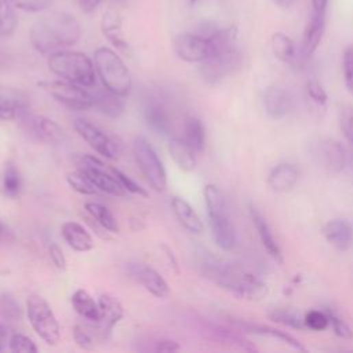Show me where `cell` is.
Masks as SVG:
<instances>
[{"label": "cell", "instance_id": "6da1fadb", "mask_svg": "<svg viewBox=\"0 0 353 353\" xmlns=\"http://www.w3.org/2000/svg\"><path fill=\"white\" fill-rule=\"evenodd\" d=\"M199 268L206 278L238 298L260 301L268 294L267 283L258 276L208 253H204V256L200 257Z\"/></svg>", "mask_w": 353, "mask_h": 353}, {"label": "cell", "instance_id": "7a4b0ae2", "mask_svg": "<svg viewBox=\"0 0 353 353\" xmlns=\"http://www.w3.org/2000/svg\"><path fill=\"white\" fill-rule=\"evenodd\" d=\"M80 36L79 21L65 12H56L36 20L29 31L34 49L47 56L75 46Z\"/></svg>", "mask_w": 353, "mask_h": 353}, {"label": "cell", "instance_id": "3957f363", "mask_svg": "<svg viewBox=\"0 0 353 353\" xmlns=\"http://www.w3.org/2000/svg\"><path fill=\"white\" fill-rule=\"evenodd\" d=\"M203 193L212 239L221 250L230 252L236 246V230L232 222L226 197L214 184L206 185Z\"/></svg>", "mask_w": 353, "mask_h": 353}, {"label": "cell", "instance_id": "277c9868", "mask_svg": "<svg viewBox=\"0 0 353 353\" xmlns=\"http://www.w3.org/2000/svg\"><path fill=\"white\" fill-rule=\"evenodd\" d=\"M49 69L62 80L82 87H94L97 71L93 61L83 53L61 50L49 56Z\"/></svg>", "mask_w": 353, "mask_h": 353}, {"label": "cell", "instance_id": "5b68a950", "mask_svg": "<svg viewBox=\"0 0 353 353\" xmlns=\"http://www.w3.org/2000/svg\"><path fill=\"white\" fill-rule=\"evenodd\" d=\"M94 65L105 88L121 97L129 95L133 87L130 71L113 50L109 47L97 49L94 53Z\"/></svg>", "mask_w": 353, "mask_h": 353}, {"label": "cell", "instance_id": "8992f818", "mask_svg": "<svg viewBox=\"0 0 353 353\" xmlns=\"http://www.w3.org/2000/svg\"><path fill=\"white\" fill-rule=\"evenodd\" d=\"M27 316L35 332L47 343L57 345L61 338L60 323L49 305L40 295H29L27 301Z\"/></svg>", "mask_w": 353, "mask_h": 353}, {"label": "cell", "instance_id": "52a82bcc", "mask_svg": "<svg viewBox=\"0 0 353 353\" xmlns=\"http://www.w3.org/2000/svg\"><path fill=\"white\" fill-rule=\"evenodd\" d=\"M242 62L243 56L238 45L215 53L200 62L202 79L210 86L219 84L236 72L242 66Z\"/></svg>", "mask_w": 353, "mask_h": 353}, {"label": "cell", "instance_id": "ba28073f", "mask_svg": "<svg viewBox=\"0 0 353 353\" xmlns=\"http://www.w3.org/2000/svg\"><path fill=\"white\" fill-rule=\"evenodd\" d=\"M133 151L137 165L151 188L156 192H165L167 188V173L151 143L144 137H137Z\"/></svg>", "mask_w": 353, "mask_h": 353}, {"label": "cell", "instance_id": "9c48e42d", "mask_svg": "<svg viewBox=\"0 0 353 353\" xmlns=\"http://www.w3.org/2000/svg\"><path fill=\"white\" fill-rule=\"evenodd\" d=\"M38 86L69 109L87 110L94 108L93 94L79 84L66 80H43Z\"/></svg>", "mask_w": 353, "mask_h": 353}, {"label": "cell", "instance_id": "30bf717a", "mask_svg": "<svg viewBox=\"0 0 353 353\" xmlns=\"http://www.w3.org/2000/svg\"><path fill=\"white\" fill-rule=\"evenodd\" d=\"M77 169L97 186L99 192L119 197L129 195L113 175L110 169L105 167V165L98 158L93 155H82L77 160Z\"/></svg>", "mask_w": 353, "mask_h": 353}, {"label": "cell", "instance_id": "8fae6325", "mask_svg": "<svg viewBox=\"0 0 353 353\" xmlns=\"http://www.w3.org/2000/svg\"><path fill=\"white\" fill-rule=\"evenodd\" d=\"M19 121L21 122L24 132L39 143L60 145L64 144L66 140L64 129L46 116L32 114L27 110L19 117Z\"/></svg>", "mask_w": 353, "mask_h": 353}, {"label": "cell", "instance_id": "7c38bea8", "mask_svg": "<svg viewBox=\"0 0 353 353\" xmlns=\"http://www.w3.org/2000/svg\"><path fill=\"white\" fill-rule=\"evenodd\" d=\"M73 127L77 134L101 156L106 159H116L119 155V144L91 122L86 119H76L73 122Z\"/></svg>", "mask_w": 353, "mask_h": 353}, {"label": "cell", "instance_id": "4fadbf2b", "mask_svg": "<svg viewBox=\"0 0 353 353\" xmlns=\"http://www.w3.org/2000/svg\"><path fill=\"white\" fill-rule=\"evenodd\" d=\"M174 51L185 62H203L212 54L208 38L196 32H184L174 39Z\"/></svg>", "mask_w": 353, "mask_h": 353}, {"label": "cell", "instance_id": "5bb4252c", "mask_svg": "<svg viewBox=\"0 0 353 353\" xmlns=\"http://www.w3.org/2000/svg\"><path fill=\"white\" fill-rule=\"evenodd\" d=\"M99 306V320L97 324H91L95 334L101 335L104 339L109 338L114 326L125 316V308L122 302L110 294H101L98 298Z\"/></svg>", "mask_w": 353, "mask_h": 353}, {"label": "cell", "instance_id": "9a60e30c", "mask_svg": "<svg viewBox=\"0 0 353 353\" xmlns=\"http://www.w3.org/2000/svg\"><path fill=\"white\" fill-rule=\"evenodd\" d=\"M130 276L138 282L147 291L159 300H165L170 295V287L163 276L154 268L145 264H129Z\"/></svg>", "mask_w": 353, "mask_h": 353}, {"label": "cell", "instance_id": "2e32d148", "mask_svg": "<svg viewBox=\"0 0 353 353\" xmlns=\"http://www.w3.org/2000/svg\"><path fill=\"white\" fill-rule=\"evenodd\" d=\"M316 156L321 166L331 174L342 173L348 162L343 147L334 138H321L316 147Z\"/></svg>", "mask_w": 353, "mask_h": 353}, {"label": "cell", "instance_id": "e0dca14e", "mask_svg": "<svg viewBox=\"0 0 353 353\" xmlns=\"http://www.w3.org/2000/svg\"><path fill=\"white\" fill-rule=\"evenodd\" d=\"M264 108L271 119L280 121L287 117L293 110L294 98L289 90L272 86L264 94Z\"/></svg>", "mask_w": 353, "mask_h": 353}, {"label": "cell", "instance_id": "ac0fdd59", "mask_svg": "<svg viewBox=\"0 0 353 353\" xmlns=\"http://www.w3.org/2000/svg\"><path fill=\"white\" fill-rule=\"evenodd\" d=\"M323 236L338 252H348L353 246V225L343 218L328 221L323 226Z\"/></svg>", "mask_w": 353, "mask_h": 353}, {"label": "cell", "instance_id": "d6986e66", "mask_svg": "<svg viewBox=\"0 0 353 353\" xmlns=\"http://www.w3.org/2000/svg\"><path fill=\"white\" fill-rule=\"evenodd\" d=\"M145 121L152 130L162 136H170L174 130V121L169 106L163 101H158V98L148 101Z\"/></svg>", "mask_w": 353, "mask_h": 353}, {"label": "cell", "instance_id": "ffe728a7", "mask_svg": "<svg viewBox=\"0 0 353 353\" xmlns=\"http://www.w3.org/2000/svg\"><path fill=\"white\" fill-rule=\"evenodd\" d=\"M249 212H250L252 222H253V225H254V228L257 230V234H258V238H260L264 249L273 258L275 263L283 264L284 258H283L282 249H280L279 243L276 242V239L273 236L272 229H271L268 221L265 219V217L254 206L249 207Z\"/></svg>", "mask_w": 353, "mask_h": 353}, {"label": "cell", "instance_id": "44dd1931", "mask_svg": "<svg viewBox=\"0 0 353 353\" xmlns=\"http://www.w3.org/2000/svg\"><path fill=\"white\" fill-rule=\"evenodd\" d=\"M27 95L14 88L0 87V121H14L27 112Z\"/></svg>", "mask_w": 353, "mask_h": 353}, {"label": "cell", "instance_id": "7402d4cb", "mask_svg": "<svg viewBox=\"0 0 353 353\" xmlns=\"http://www.w3.org/2000/svg\"><path fill=\"white\" fill-rule=\"evenodd\" d=\"M123 21L121 14L117 13L113 9H108L104 14H102V20H101V31L102 35L116 47L119 49L123 53H129L130 51V46L125 38L123 34Z\"/></svg>", "mask_w": 353, "mask_h": 353}, {"label": "cell", "instance_id": "603a6c76", "mask_svg": "<svg viewBox=\"0 0 353 353\" xmlns=\"http://www.w3.org/2000/svg\"><path fill=\"white\" fill-rule=\"evenodd\" d=\"M230 323L233 326H236L238 328H241L242 331H246V332H253V334H258V335H264V337H269L272 339H276V341H280L286 345H289L290 348L295 349V350H300V352H304L305 350V346L298 341L295 339L293 335H290L289 332L286 331H282V330H278V328H273L271 326H265V324H258V323H253V321H246V320H236V319H232Z\"/></svg>", "mask_w": 353, "mask_h": 353}, {"label": "cell", "instance_id": "cb8c5ba5", "mask_svg": "<svg viewBox=\"0 0 353 353\" xmlns=\"http://www.w3.org/2000/svg\"><path fill=\"white\" fill-rule=\"evenodd\" d=\"M204 331L217 342L225 343L228 346H233L236 349L245 350V352H257V346L249 341L245 335L233 331L230 328H226L219 324L214 323H206L204 324Z\"/></svg>", "mask_w": 353, "mask_h": 353}, {"label": "cell", "instance_id": "d4e9b609", "mask_svg": "<svg viewBox=\"0 0 353 353\" xmlns=\"http://www.w3.org/2000/svg\"><path fill=\"white\" fill-rule=\"evenodd\" d=\"M300 180L298 169L291 163H279L276 165L269 175H268V185L273 192L286 193L295 188Z\"/></svg>", "mask_w": 353, "mask_h": 353}, {"label": "cell", "instance_id": "484cf974", "mask_svg": "<svg viewBox=\"0 0 353 353\" xmlns=\"http://www.w3.org/2000/svg\"><path fill=\"white\" fill-rule=\"evenodd\" d=\"M61 234L68 246L77 253H87L94 249V241L91 234L79 222H64L61 225Z\"/></svg>", "mask_w": 353, "mask_h": 353}, {"label": "cell", "instance_id": "4316f807", "mask_svg": "<svg viewBox=\"0 0 353 353\" xmlns=\"http://www.w3.org/2000/svg\"><path fill=\"white\" fill-rule=\"evenodd\" d=\"M326 16L321 13H311V19L305 27L302 38V53L311 57L319 47L324 31H326Z\"/></svg>", "mask_w": 353, "mask_h": 353}, {"label": "cell", "instance_id": "83f0119b", "mask_svg": "<svg viewBox=\"0 0 353 353\" xmlns=\"http://www.w3.org/2000/svg\"><path fill=\"white\" fill-rule=\"evenodd\" d=\"M171 208L180 221V223L189 232L195 234H200L203 232V222L193 207L182 197L174 196L171 199Z\"/></svg>", "mask_w": 353, "mask_h": 353}, {"label": "cell", "instance_id": "f1b7e54d", "mask_svg": "<svg viewBox=\"0 0 353 353\" xmlns=\"http://www.w3.org/2000/svg\"><path fill=\"white\" fill-rule=\"evenodd\" d=\"M71 302L76 313L84 319L87 323L97 324L99 320V306L98 302L94 301V298L88 294V291L79 289L76 290L72 297Z\"/></svg>", "mask_w": 353, "mask_h": 353}, {"label": "cell", "instance_id": "f546056e", "mask_svg": "<svg viewBox=\"0 0 353 353\" xmlns=\"http://www.w3.org/2000/svg\"><path fill=\"white\" fill-rule=\"evenodd\" d=\"M94 98V108L109 117H119L125 112V97L117 95L108 88L98 90L93 94Z\"/></svg>", "mask_w": 353, "mask_h": 353}, {"label": "cell", "instance_id": "4dcf8cb0", "mask_svg": "<svg viewBox=\"0 0 353 353\" xmlns=\"http://www.w3.org/2000/svg\"><path fill=\"white\" fill-rule=\"evenodd\" d=\"M169 152L174 163L182 171H193L196 167V152L186 144L184 138H171L169 144Z\"/></svg>", "mask_w": 353, "mask_h": 353}, {"label": "cell", "instance_id": "1f68e13d", "mask_svg": "<svg viewBox=\"0 0 353 353\" xmlns=\"http://www.w3.org/2000/svg\"><path fill=\"white\" fill-rule=\"evenodd\" d=\"M271 49L273 56L284 64H293L297 58V47L294 40L283 32L273 34L271 39Z\"/></svg>", "mask_w": 353, "mask_h": 353}, {"label": "cell", "instance_id": "d6a6232c", "mask_svg": "<svg viewBox=\"0 0 353 353\" xmlns=\"http://www.w3.org/2000/svg\"><path fill=\"white\" fill-rule=\"evenodd\" d=\"M186 144L196 152H202L206 147V130L197 117H188L184 125V137Z\"/></svg>", "mask_w": 353, "mask_h": 353}, {"label": "cell", "instance_id": "836d02e7", "mask_svg": "<svg viewBox=\"0 0 353 353\" xmlns=\"http://www.w3.org/2000/svg\"><path fill=\"white\" fill-rule=\"evenodd\" d=\"M84 210L90 217H93L104 229H106L109 233H119L121 226L117 223V219L112 214V211L97 202H88L84 206Z\"/></svg>", "mask_w": 353, "mask_h": 353}, {"label": "cell", "instance_id": "e575fe53", "mask_svg": "<svg viewBox=\"0 0 353 353\" xmlns=\"http://www.w3.org/2000/svg\"><path fill=\"white\" fill-rule=\"evenodd\" d=\"M19 27V19L12 0H0V38H12Z\"/></svg>", "mask_w": 353, "mask_h": 353}, {"label": "cell", "instance_id": "d590c367", "mask_svg": "<svg viewBox=\"0 0 353 353\" xmlns=\"http://www.w3.org/2000/svg\"><path fill=\"white\" fill-rule=\"evenodd\" d=\"M268 316L272 321H276V323L283 324L286 327H290V328H294V330H304L305 328L304 317L294 309L273 308L268 312Z\"/></svg>", "mask_w": 353, "mask_h": 353}, {"label": "cell", "instance_id": "8d00e7d4", "mask_svg": "<svg viewBox=\"0 0 353 353\" xmlns=\"http://www.w3.org/2000/svg\"><path fill=\"white\" fill-rule=\"evenodd\" d=\"M2 191L5 196L9 199H17L21 195L23 191V178L17 167L12 163H9L3 173V181H2Z\"/></svg>", "mask_w": 353, "mask_h": 353}, {"label": "cell", "instance_id": "74e56055", "mask_svg": "<svg viewBox=\"0 0 353 353\" xmlns=\"http://www.w3.org/2000/svg\"><path fill=\"white\" fill-rule=\"evenodd\" d=\"M66 182L68 185L77 193L80 195H86V196H93L99 193V191L97 189V186L82 173V171H75V173H69L66 175Z\"/></svg>", "mask_w": 353, "mask_h": 353}, {"label": "cell", "instance_id": "f35d334b", "mask_svg": "<svg viewBox=\"0 0 353 353\" xmlns=\"http://www.w3.org/2000/svg\"><path fill=\"white\" fill-rule=\"evenodd\" d=\"M304 321H305V328H309L312 331H324L327 327H330V319L324 309L309 311L308 313H305Z\"/></svg>", "mask_w": 353, "mask_h": 353}, {"label": "cell", "instance_id": "ab89813d", "mask_svg": "<svg viewBox=\"0 0 353 353\" xmlns=\"http://www.w3.org/2000/svg\"><path fill=\"white\" fill-rule=\"evenodd\" d=\"M324 311L328 315L330 319V326L334 330V334L342 339H352L353 338V331L349 327V324L331 308H324Z\"/></svg>", "mask_w": 353, "mask_h": 353}, {"label": "cell", "instance_id": "60d3db41", "mask_svg": "<svg viewBox=\"0 0 353 353\" xmlns=\"http://www.w3.org/2000/svg\"><path fill=\"white\" fill-rule=\"evenodd\" d=\"M9 348L14 353H36L38 346L36 343L24 334H13L9 338Z\"/></svg>", "mask_w": 353, "mask_h": 353}, {"label": "cell", "instance_id": "b9f144b4", "mask_svg": "<svg viewBox=\"0 0 353 353\" xmlns=\"http://www.w3.org/2000/svg\"><path fill=\"white\" fill-rule=\"evenodd\" d=\"M110 171L113 173V175L117 178V181L121 182V185L127 191V193H132V195H138V196H143V197H148V192L140 185L137 184L134 180H132L127 174H125L122 170L116 169V167H109Z\"/></svg>", "mask_w": 353, "mask_h": 353}, {"label": "cell", "instance_id": "7bdbcfd3", "mask_svg": "<svg viewBox=\"0 0 353 353\" xmlns=\"http://www.w3.org/2000/svg\"><path fill=\"white\" fill-rule=\"evenodd\" d=\"M306 95L308 98L319 108H324L327 105V99L328 95L324 90V87L321 86V83L316 79H311L306 82Z\"/></svg>", "mask_w": 353, "mask_h": 353}, {"label": "cell", "instance_id": "ee69618b", "mask_svg": "<svg viewBox=\"0 0 353 353\" xmlns=\"http://www.w3.org/2000/svg\"><path fill=\"white\" fill-rule=\"evenodd\" d=\"M54 0H12L14 8L28 12V13H40L50 8Z\"/></svg>", "mask_w": 353, "mask_h": 353}, {"label": "cell", "instance_id": "f6af8a7d", "mask_svg": "<svg viewBox=\"0 0 353 353\" xmlns=\"http://www.w3.org/2000/svg\"><path fill=\"white\" fill-rule=\"evenodd\" d=\"M342 71H343L345 86L348 91L353 95V46H349L343 53Z\"/></svg>", "mask_w": 353, "mask_h": 353}, {"label": "cell", "instance_id": "bcb514c9", "mask_svg": "<svg viewBox=\"0 0 353 353\" xmlns=\"http://www.w3.org/2000/svg\"><path fill=\"white\" fill-rule=\"evenodd\" d=\"M73 338H75V342L80 348H83L86 350L94 349V339H93V335L88 332V327L87 326L76 324L73 327Z\"/></svg>", "mask_w": 353, "mask_h": 353}, {"label": "cell", "instance_id": "7dc6e473", "mask_svg": "<svg viewBox=\"0 0 353 353\" xmlns=\"http://www.w3.org/2000/svg\"><path fill=\"white\" fill-rule=\"evenodd\" d=\"M0 315L9 319L20 317V306L13 298L3 295L0 298Z\"/></svg>", "mask_w": 353, "mask_h": 353}, {"label": "cell", "instance_id": "c3c4849f", "mask_svg": "<svg viewBox=\"0 0 353 353\" xmlns=\"http://www.w3.org/2000/svg\"><path fill=\"white\" fill-rule=\"evenodd\" d=\"M341 127L349 144L353 147V108H348L342 112Z\"/></svg>", "mask_w": 353, "mask_h": 353}, {"label": "cell", "instance_id": "681fc988", "mask_svg": "<svg viewBox=\"0 0 353 353\" xmlns=\"http://www.w3.org/2000/svg\"><path fill=\"white\" fill-rule=\"evenodd\" d=\"M49 256H50V260L53 263V265L60 269V271H65L66 269V258L61 250L60 246L57 245H51L50 249H49Z\"/></svg>", "mask_w": 353, "mask_h": 353}, {"label": "cell", "instance_id": "f907efd6", "mask_svg": "<svg viewBox=\"0 0 353 353\" xmlns=\"http://www.w3.org/2000/svg\"><path fill=\"white\" fill-rule=\"evenodd\" d=\"M180 349H181V346L178 345V342L171 341V339H162L155 346V350L160 352V353H174V352H178Z\"/></svg>", "mask_w": 353, "mask_h": 353}, {"label": "cell", "instance_id": "816d5d0a", "mask_svg": "<svg viewBox=\"0 0 353 353\" xmlns=\"http://www.w3.org/2000/svg\"><path fill=\"white\" fill-rule=\"evenodd\" d=\"M160 249L163 250V253H165V256H166V258H167V261H169L170 267L174 269V272H175V273H180L178 260H177V257H175L174 252H173V250H171L166 243H162V245H160Z\"/></svg>", "mask_w": 353, "mask_h": 353}, {"label": "cell", "instance_id": "f5cc1de1", "mask_svg": "<svg viewBox=\"0 0 353 353\" xmlns=\"http://www.w3.org/2000/svg\"><path fill=\"white\" fill-rule=\"evenodd\" d=\"M77 2H79V6H80L82 12L86 13V14H90L98 8V5L101 3V0H77Z\"/></svg>", "mask_w": 353, "mask_h": 353}, {"label": "cell", "instance_id": "db71d44e", "mask_svg": "<svg viewBox=\"0 0 353 353\" xmlns=\"http://www.w3.org/2000/svg\"><path fill=\"white\" fill-rule=\"evenodd\" d=\"M330 0H312V12L327 14Z\"/></svg>", "mask_w": 353, "mask_h": 353}, {"label": "cell", "instance_id": "11a10c76", "mask_svg": "<svg viewBox=\"0 0 353 353\" xmlns=\"http://www.w3.org/2000/svg\"><path fill=\"white\" fill-rule=\"evenodd\" d=\"M272 2L280 9H289L294 3V0H272Z\"/></svg>", "mask_w": 353, "mask_h": 353}, {"label": "cell", "instance_id": "9f6ffc18", "mask_svg": "<svg viewBox=\"0 0 353 353\" xmlns=\"http://www.w3.org/2000/svg\"><path fill=\"white\" fill-rule=\"evenodd\" d=\"M6 341H8V330L5 328V326L0 324V350L3 349V345Z\"/></svg>", "mask_w": 353, "mask_h": 353}, {"label": "cell", "instance_id": "6f0895ef", "mask_svg": "<svg viewBox=\"0 0 353 353\" xmlns=\"http://www.w3.org/2000/svg\"><path fill=\"white\" fill-rule=\"evenodd\" d=\"M188 2H189V5H191V6H193V5H196V3H197V0H188Z\"/></svg>", "mask_w": 353, "mask_h": 353}, {"label": "cell", "instance_id": "680465c9", "mask_svg": "<svg viewBox=\"0 0 353 353\" xmlns=\"http://www.w3.org/2000/svg\"><path fill=\"white\" fill-rule=\"evenodd\" d=\"M116 2H117V3H125L126 0H116Z\"/></svg>", "mask_w": 353, "mask_h": 353}, {"label": "cell", "instance_id": "91938a15", "mask_svg": "<svg viewBox=\"0 0 353 353\" xmlns=\"http://www.w3.org/2000/svg\"><path fill=\"white\" fill-rule=\"evenodd\" d=\"M0 230H2V225H0Z\"/></svg>", "mask_w": 353, "mask_h": 353}]
</instances>
